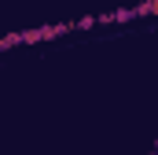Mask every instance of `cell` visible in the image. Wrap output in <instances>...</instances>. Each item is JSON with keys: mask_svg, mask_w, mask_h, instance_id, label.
I'll return each instance as SVG.
<instances>
[{"mask_svg": "<svg viewBox=\"0 0 158 155\" xmlns=\"http://www.w3.org/2000/svg\"><path fill=\"white\" fill-rule=\"evenodd\" d=\"M155 155H158V152H155Z\"/></svg>", "mask_w": 158, "mask_h": 155, "instance_id": "2", "label": "cell"}, {"mask_svg": "<svg viewBox=\"0 0 158 155\" xmlns=\"http://www.w3.org/2000/svg\"><path fill=\"white\" fill-rule=\"evenodd\" d=\"M143 11H151V15H158V0H155V4H147V7H143Z\"/></svg>", "mask_w": 158, "mask_h": 155, "instance_id": "1", "label": "cell"}]
</instances>
